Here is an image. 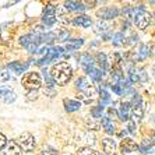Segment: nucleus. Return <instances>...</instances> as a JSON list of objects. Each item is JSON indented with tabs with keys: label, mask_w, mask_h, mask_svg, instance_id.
Wrapping results in <instances>:
<instances>
[{
	"label": "nucleus",
	"mask_w": 155,
	"mask_h": 155,
	"mask_svg": "<svg viewBox=\"0 0 155 155\" xmlns=\"http://www.w3.org/2000/svg\"><path fill=\"white\" fill-rule=\"evenodd\" d=\"M49 74H51L54 84L66 85V84H69V81L73 77V69L67 61H59L58 64H54L52 67Z\"/></svg>",
	"instance_id": "1"
},
{
	"label": "nucleus",
	"mask_w": 155,
	"mask_h": 155,
	"mask_svg": "<svg viewBox=\"0 0 155 155\" xmlns=\"http://www.w3.org/2000/svg\"><path fill=\"white\" fill-rule=\"evenodd\" d=\"M21 84L27 91H38L41 88V85H42V78L35 71L25 73L21 80Z\"/></svg>",
	"instance_id": "2"
},
{
	"label": "nucleus",
	"mask_w": 155,
	"mask_h": 155,
	"mask_svg": "<svg viewBox=\"0 0 155 155\" xmlns=\"http://www.w3.org/2000/svg\"><path fill=\"white\" fill-rule=\"evenodd\" d=\"M130 115L133 117V122H140L144 117V106L143 99L138 94H133V101L130 102Z\"/></svg>",
	"instance_id": "3"
},
{
	"label": "nucleus",
	"mask_w": 155,
	"mask_h": 155,
	"mask_svg": "<svg viewBox=\"0 0 155 155\" xmlns=\"http://www.w3.org/2000/svg\"><path fill=\"white\" fill-rule=\"evenodd\" d=\"M133 20H134V24H136L137 28L145 29L150 25V22H151V15H150V13H148L143 6H140V7H137L136 11H134Z\"/></svg>",
	"instance_id": "4"
},
{
	"label": "nucleus",
	"mask_w": 155,
	"mask_h": 155,
	"mask_svg": "<svg viewBox=\"0 0 155 155\" xmlns=\"http://www.w3.org/2000/svg\"><path fill=\"white\" fill-rule=\"evenodd\" d=\"M76 88L83 92L84 95H87L88 98H94L97 95V90L92 84H90V81L85 78V77H80L78 80L76 81Z\"/></svg>",
	"instance_id": "5"
},
{
	"label": "nucleus",
	"mask_w": 155,
	"mask_h": 155,
	"mask_svg": "<svg viewBox=\"0 0 155 155\" xmlns=\"http://www.w3.org/2000/svg\"><path fill=\"white\" fill-rule=\"evenodd\" d=\"M15 143L20 145L21 151L24 150V151H27V152H31V151H34V148H35V138H34V136L31 133H22L21 136L17 138Z\"/></svg>",
	"instance_id": "6"
},
{
	"label": "nucleus",
	"mask_w": 155,
	"mask_h": 155,
	"mask_svg": "<svg viewBox=\"0 0 155 155\" xmlns=\"http://www.w3.org/2000/svg\"><path fill=\"white\" fill-rule=\"evenodd\" d=\"M119 15V10L116 7H104L101 10L97 11V17L102 21H106V20H113Z\"/></svg>",
	"instance_id": "7"
},
{
	"label": "nucleus",
	"mask_w": 155,
	"mask_h": 155,
	"mask_svg": "<svg viewBox=\"0 0 155 155\" xmlns=\"http://www.w3.org/2000/svg\"><path fill=\"white\" fill-rule=\"evenodd\" d=\"M54 11H56V7L53 4H48V7L45 8L42 15V22L48 27H52L56 22V15H54Z\"/></svg>",
	"instance_id": "8"
},
{
	"label": "nucleus",
	"mask_w": 155,
	"mask_h": 155,
	"mask_svg": "<svg viewBox=\"0 0 155 155\" xmlns=\"http://www.w3.org/2000/svg\"><path fill=\"white\" fill-rule=\"evenodd\" d=\"M15 98H17V95H15V92L13 90H11L10 87H2L0 88V99L3 102H6V104H11V102L15 101Z\"/></svg>",
	"instance_id": "9"
},
{
	"label": "nucleus",
	"mask_w": 155,
	"mask_h": 155,
	"mask_svg": "<svg viewBox=\"0 0 155 155\" xmlns=\"http://www.w3.org/2000/svg\"><path fill=\"white\" fill-rule=\"evenodd\" d=\"M137 150H138V145L131 138H123L122 143H120V151H122V154H130V152H134V151H137Z\"/></svg>",
	"instance_id": "10"
},
{
	"label": "nucleus",
	"mask_w": 155,
	"mask_h": 155,
	"mask_svg": "<svg viewBox=\"0 0 155 155\" xmlns=\"http://www.w3.org/2000/svg\"><path fill=\"white\" fill-rule=\"evenodd\" d=\"M54 15H56V21H60L63 24H69L70 22L69 11L64 8V6H58L56 11H54Z\"/></svg>",
	"instance_id": "11"
},
{
	"label": "nucleus",
	"mask_w": 155,
	"mask_h": 155,
	"mask_svg": "<svg viewBox=\"0 0 155 155\" xmlns=\"http://www.w3.org/2000/svg\"><path fill=\"white\" fill-rule=\"evenodd\" d=\"M3 154L4 155H21V148L20 145L15 143V141H7V144L4 147L3 150Z\"/></svg>",
	"instance_id": "12"
},
{
	"label": "nucleus",
	"mask_w": 155,
	"mask_h": 155,
	"mask_svg": "<svg viewBox=\"0 0 155 155\" xmlns=\"http://www.w3.org/2000/svg\"><path fill=\"white\" fill-rule=\"evenodd\" d=\"M73 24L76 27H81V28H88V27L92 25V20H91L88 15H77V17H74V20H73Z\"/></svg>",
	"instance_id": "13"
},
{
	"label": "nucleus",
	"mask_w": 155,
	"mask_h": 155,
	"mask_svg": "<svg viewBox=\"0 0 155 155\" xmlns=\"http://www.w3.org/2000/svg\"><path fill=\"white\" fill-rule=\"evenodd\" d=\"M102 148L104 152L106 155H115V150H116V143L113 138H104L102 140Z\"/></svg>",
	"instance_id": "14"
},
{
	"label": "nucleus",
	"mask_w": 155,
	"mask_h": 155,
	"mask_svg": "<svg viewBox=\"0 0 155 155\" xmlns=\"http://www.w3.org/2000/svg\"><path fill=\"white\" fill-rule=\"evenodd\" d=\"M80 63H81V66H83V69L85 70L87 73L90 71L92 67H95L94 66V59L91 58L90 53H84L80 56Z\"/></svg>",
	"instance_id": "15"
},
{
	"label": "nucleus",
	"mask_w": 155,
	"mask_h": 155,
	"mask_svg": "<svg viewBox=\"0 0 155 155\" xmlns=\"http://www.w3.org/2000/svg\"><path fill=\"white\" fill-rule=\"evenodd\" d=\"M152 150H154V141H152V138H144L143 143L138 145V151L141 154H151Z\"/></svg>",
	"instance_id": "16"
},
{
	"label": "nucleus",
	"mask_w": 155,
	"mask_h": 155,
	"mask_svg": "<svg viewBox=\"0 0 155 155\" xmlns=\"http://www.w3.org/2000/svg\"><path fill=\"white\" fill-rule=\"evenodd\" d=\"M117 117H120V120L127 122L130 117V102H123L120 105L119 110H117Z\"/></svg>",
	"instance_id": "17"
},
{
	"label": "nucleus",
	"mask_w": 155,
	"mask_h": 155,
	"mask_svg": "<svg viewBox=\"0 0 155 155\" xmlns=\"http://www.w3.org/2000/svg\"><path fill=\"white\" fill-rule=\"evenodd\" d=\"M28 63H21V61H13V63H10L8 64V69L13 70V73H15V74H22V73L25 71L27 69H28Z\"/></svg>",
	"instance_id": "18"
},
{
	"label": "nucleus",
	"mask_w": 155,
	"mask_h": 155,
	"mask_svg": "<svg viewBox=\"0 0 155 155\" xmlns=\"http://www.w3.org/2000/svg\"><path fill=\"white\" fill-rule=\"evenodd\" d=\"M63 104H64V109L67 112H76L81 108V102L74 101V99H64Z\"/></svg>",
	"instance_id": "19"
},
{
	"label": "nucleus",
	"mask_w": 155,
	"mask_h": 155,
	"mask_svg": "<svg viewBox=\"0 0 155 155\" xmlns=\"http://www.w3.org/2000/svg\"><path fill=\"white\" fill-rule=\"evenodd\" d=\"M64 8L67 11H83L85 10V6L83 3H80V2H66Z\"/></svg>",
	"instance_id": "20"
},
{
	"label": "nucleus",
	"mask_w": 155,
	"mask_h": 155,
	"mask_svg": "<svg viewBox=\"0 0 155 155\" xmlns=\"http://www.w3.org/2000/svg\"><path fill=\"white\" fill-rule=\"evenodd\" d=\"M148 54H150V48L147 45H140L138 51H136V53H134V59L136 60H144Z\"/></svg>",
	"instance_id": "21"
},
{
	"label": "nucleus",
	"mask_w": 155,
	"mask_h": 155,
	"mask_svg": "<svg viewBox=\"0 0 155 155\" xmlns=\"http://www.w3.org/2000/svg\"><path fill=\"white\" fill-rule=\"evenodd\" d=\"M83 43H84V39H81V38H78V39H70L66 43V49L69 52L77 51V49H80V48L83 46Z\"/></svg>",
	"instance_id": "22"
},
{
	"label": "nucleus",
	"mask_w": 155,
	"mask_h": 155,
	"mask_svg": "<svg viewBox=\"0 0 155 155\" xmlns=\"http://www.w3.org/2000/svg\"><path fill=\"white\" fill-rule=\"evenodd\" d=\"M102 129L108 134H113L116 131V126H115V123H113V120L108 119V117H104V119H102Z\"/></svg>",
	"instance_id": "23"
},
{
	"label": "nucleus",
	"mask_w": 155,
	"mask_h": 155,
	"mask_svg": "<svg viewBox=\"0 0 155 155\" xmlns=\"http://www.w3.org/2000/svg\"><path fill=\"white\" fill-rule=\"evenodd\" d=\"M77 155H102V154L91 147H81L78 151H77Z\"/></svg>",
	"instance_id": "24"
},
{
	"label": "nucleus",
	"mask_w": 155,
	"mask_h": 155,
	"mask_svg": "<svg viewBox=\"0 0 155 155\" xmlns=\"http://www.w3.org/2000/svg\"><path fill=\"white\" fill-rule=\"evenodd\" d=\"M88 74L91 76V78L94 81H101L102 77H104V73H102L101 69H97V67H92V69L88 71Z\"/></svg>",
	"instance_id": "25"
},
{
	"label": "nucleus",
	"mask_w": 155,
	"mask_h": 155,
	"mask_svg": "<svg viewBox=\"0 0 155 155\" xmlns=\"http://www.w3.org/2000/svg\"><path fill=\"white\" fill-rule=\"evenodd\" d=\"M109 24L105 21H98L97 24H95V32L97 34H105L106 31H109Z\"/></svg>",
	"instance_id": "26"
},
{
	"label": "nucleus",
	"mask_w": 155,
	"mask_h": 155,
	"mask_svg": "<svg viewBox=\"0 0 155 155\" xmlns=\"http://www.w3.org/2000/svg\"><path fill=\"white\" fill-rule=\"evenodd\" d=\"M95 59H97L98 64L101 66V70L104 71V70L106 69V66H108V63H106V54L102 53V52H98L97 56H95Z\"/></svg>",
	"instance_id": "27"
},
{
	"label": "nucleus",
	"mask_w": 155,
	"mask_h": 155,
	"mask_svg": "<svg viewBox=\"0 0 155 155\" xmlns=\"http://www.w3.org/2000/svg\"><path fill=\"white\" fill-rule=\"evenodd\" d=\"M99 99H101V106H105L110 102V95L108 94L106 90H101L99 91Z\"/></svg>",
	"instance_id": "28"
},
{
	"label": "nucleus",
	"mask_w": 155,
	"mask_h": 155,
	"mask_svg": "<svg viewBox=\"0 0 155 155\" xmlns=\"http://www.w3.org/2000/svg\"><path fill=\"white\" fill-rule=\"evenodd\" d=\"M42 77H43V80H45V83H46V88H53L54 83H53V80H52L51 74H49V71H48L46 69L42 70Z\"/></svg>",
	"instance_id": "29"
},
{
	"label": "nucleus",
	"mask_w": 155,
	"mask_h": 155,
	"mask_svg": "<svg viewBox=\"0 0 155 155\" xmlns=\"http://www.w3.org/2000/svg\"><path fill=\"white\" fill-rule=\"evenodd\" d=\"M124 35H123V32H117L116 35H113V45L115 46H122L123 43H124Z\"/></svg>",
	"instance_id": "30"
},
{
	"label": "nucleus",
	"mask_w": 155,
	"mask_h": 155,
	"mask_svg": "<svg viewBox=\"0 0 155 155\" xmlns=\"http://www.w3.org/2000/svg\"><path fill=\"white\" fill-rule=\"evenodd\" d=\"M102 112H104V106H95L92 110H91V115H92V117H101L102 116Z\"/></svg>",
	"instance_id": "31"
},
{
	"label": "nucleus",
	"mask_w": 155,
	"mask_h": 155,
	"mask_svg": "<svg viewBox=\"0 0 155 155\" xmlns=\"http://www.w3.org/2000/svg\"><path fill=\"white\" fill-rule=\"evenodd\" d=\"M112 91L116 95H123L124 94V88H123L120 84H113L112 85Z\"/></svg>",
	"instance_id": "32"
},
{
	"label": "nucleus",
	"mask_w": 155,
	"mask_h": 155,
	"mask_svg": "<svg viewBox=\"0 0 155 155\" xmlns=\"http://www.w3.org/2000/svg\"><path fill=\"white\" fill-rule=\"evenodd\" d=\"M39 155H59V152L52 147H46V148H43V151Z\"/></svg>",
	"instance_id": "33"
},
{
	"label": "nucleus",
	"mask_w": 155,
	"mask_h": 155,
	"mask_svg": "<svg viewBox=\"0 0 155 155\" xmlns=\"http://www.w3.org/2000/svg\"><path fill=\"white\" fill-rule=\"evenodd\" d=\"M127 131L129 133H131V134H134L136 133V123L133 122V120H127Z\"/></svg>",
	"instance_id": "34"
},
{
	"label": "nucleus",
	"mask_w": 155,
	"mask_h": 155,
	"mask_svg": "<svg viewBox=\"0 0 155 155\" xmlns=\"http://www.w3.org/2000/svg\"><path fill=\"white\" fill-rule=\"evenodd\" d=\"M6 144H7V138H6V136H4V134L0 133V151H2V150H4Z\"/></svg>",
	"instance_id": "35"
},
{
	"label": "nucleus",
	"mask_w": 155,
	"mask_h": 155,
	"mask_svg": "<svg viewBox=\"0 0 155 155\" xmlns=\"http://www.w3.org/2000/svg\"><path fill=\"white\" fill-rule=\"evenodd\" d=\"M112 117H113V119H115V117H117V110H116V109H113V108H110L108 110V119L112 120Z\"/></svg>",
	"instance_id": "36"
},
{
	"label": "nucleus",
	"mask_w": 155,
	"mask_h": 155,
	"mask_svg": "<svg viewBox=\"0 0 155 155\" xmlns=\"http://www.w3.org/2000/svg\"><path fill=\"white\" fill-rule=\"evenodd\" d=\"M27 98H28L29 101H34V99H36V98H38V92H36V91H28Z\"/></svg>",
	"instance_id": "37"
},
{
	"label": "nucleus",
	"mask_w": 155,
	"mask_h": 155,
	"mask_svg": "<svg viewBox=\"0 0 155 155\" xmlns=\"http://www.w3.org/2000/svg\"><path fill=\"white\" fill-rule=\"evenodd\" d=\"M8 78H10V74H8L7 71H3L2 74H0V80H2V83H4V81H7Z\"/></svg>",
	"instance_id": "38"
},
{
	"label": "nucleus",
	"mask_w": 155,
	"mask_h": 155,
	"mask_svg": "<svg viewBox=\"0 0 155 155\" xmlns=\"http://www.w3.org/2000/svg\"><path fill=\"white\" fill-rule=\"evenodd\" d=\"M59 41H67V38H69V32H61L60 35L56 36Z\"/></svg>",
	"instance_id": "39"
},
{
	"label": "nucleus",
	"mask_w": 155,
	"mask_h": 155,
	"mask_svg": "<svg viewBox=\"0 0 155 155\" xmlns=\"http://www.w3.org/2000/svg\"><path fill=\"white\" fill-rule=\"evenodd\" d=\"M115 155H116V154H115Z\"/></svg>",
	"instance_id": "40"
}]
</instances>
